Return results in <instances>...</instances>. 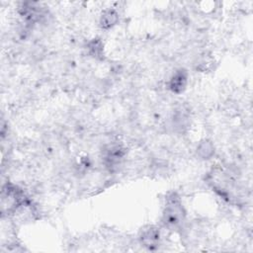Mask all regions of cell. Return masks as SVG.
Returning <instances> with one entry per match:
<instances>
[{"mask_svg": "<svg viewBox=\"0 0 253 253\" xmlns=\"http://www.w3.org/2000/svg\"><path fill=\"white\" fill-rule=\"evenodd\" d=\"M188 84V72L185 69L176 70L170 77L168 88L172 93L181 94L185 91Z\"/></svg>", "mask_w": 253, "mask_h": 253, "instance_id": "obj_5", "label": "cell"}, {"mask_svg": "<svg viewBox=\"0 0 253 253\" xmlns=\"http://www.w3.org/2000/svg\"><path fill=\"white\" fill-rule=\"evenodd\" d=\"M119 22V13L115 9H106L100 17V27L104 30H109Z\"/></svg>", "mask_w": 253, "mask_h": 253, "instance_id": "obj_6", "label": "cell"}, {"mask_svg": "<svg viewBox=\"0 0 253 253\" xmlns=\"http://www.w3.org/2000/svg\"><path fill=\"white\" fill-rule=\"evenodd\" d=\"M139 243L148 250H155L160 244V230L155 225L143 226L138 234Z\"/></svg>", "mask_w": 253, "mask_h": 253, "instance_id": "obj_3", "label": "cell"}, {"mask_svg": "<svg viewBox=\"0 0 253 253\" xmlns=\"http://www.w3.org/2000/svg\"><path fill=\"white\" fill-rule=\"evenodd\" d=\"M186 219V211L182 201L176 192H170L165 198L161 221L165 227L176 230L182 227Z\"/></svg>", "mask_w": 253, "mask_h": 253, "instance_id": "obj_1", "label": "cell"}, {"mask_svg": "<svg viewBox=\"0 0 253 253\" xmlns=\"http://www.w3.org/2000/svg\"><path fill=\"white\" fill-rule=\"evenodd\" d=\"M87 52L88 54L95 59L104 58V43L99 38H94L90 40L87 43Z\"/></svg>", "mask_w": 253, "mask_h": 253, "instance_id": "obj_7", "label": "cell"}, {"mask_svg": "<svg viewBox=\"0 0 253 253\" xmlns=\"http://www.w3.org/2000/svg\"><path fill=\"white\" fill-rule=\"evenodd\" d=\"M126 154V149L122 144L113 143L108 145L104 149V162L108 167H115L117 164H120L122 159Z\"/></svg>", "mask_w": 253, "mask_h": 253, "instance_id": "obj_4", "label": "cell"}, {"mask_svg": "<svg viewBox=\"0 0 253 253\" xmlns=\"http://www.w3.org/2000/svg\"><path fill=\"white\" fill-rule=\"evenodd\" d=\"M214 154V146L211 140L210 139H203L199 142L197 146V155L203 159L207 160L211 158V156Z\"/></svg>", "mask_w": 253, "mask_h": 253, "instance_id": "obj_8", "label": "cell"}, {"mask_svg": "<svg viewBox=\"0 0 253 253\" xmlns=\"http://www.w3.org/2000/svg\"><path fill=\"white\" fill-rule=\"evenodd\" d=\"M26 203V196L22 189L7 183L1 193L2 213H13Z\"/></svg>", "mask_w": 253, "mask_h": 253, "instance_id": "obj_2", "label": "cell"}]
</instances>
